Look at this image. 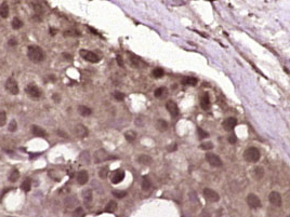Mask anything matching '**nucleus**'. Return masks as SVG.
<instances>
[{
  "instance_id": "nucleus-15",
  "label": "nucleus",
  "mask_w": 290,
  "mask_h": 217,
  "mask_svg": "<svg viewBox=\"0 0 290 217\" xmlns=\"http://www.w3.org/2000/svg\"><path fill=\"white\" fill-rule=\"evenodd\" d=\"M76 179H77V183L79 185H86L88 183L89 179V175L87 171H79L77 173V176H76Z\"/></svg>"
},
{
  "instance_id": "nucleus-44",
  "label": "nucleus",
  "mask_w": 290,
  "mask_h": 217,
  "mask_svg": "<svg viewBox=\"0 0 290 217\" xmlns=\"http://www.w3.org/2000/svg\"><path fill=\"white\" fill-rule=\"evenodd\" d=\"M116 59H117V63H118V65L120 66V67H123V57L121 56H117L116 57Z\"/></svg>"
},
{
  "instance_id": "nucleus-38",
  "label": "nucleus",
  "mask_w": 290,
  "mask_h": 217,
  "mask_svg": "<svg viewBox=\"0 0 290 217\" xmlns=\"http://www.w3.org/2000/svg\"><path fill=\"white\" fill-rule=\"evenodd\" d=\"M74 217H84V212L81 207L76 208V211L74 212Z\"/></svg>"
},
{
  "instance_id": "nucleus-28",
  "label": "nucleus",
  "mask_w": 290,
  "mask_h": 217,
  "mask_svg": "<svg viewBox=\"0 0 290 217\" xmlns=\"http://www.w3.org/2000/svg\"><path fill=\"white\" fill-rule=\"evenodd\" d=\"M152 75H153V77H154V78H156V79H159V78H162V77H163L165 73H163L162 68H160V67H157V68H155L154 70H153Z\"/></svg>"
},
{
  "instance_id": "nucleus-39",
  "label": "nucleus",
  "mask_w": 290,
  "mask_h": 217,
  "mask_svg": "<svg viewBox=\"0 0 290 217\" xmlns=\"http://www.w3.org/2000/svg\"><path fill=\"white\" fill-rule=\"evenodd\" d=\"M130 61H131V63H132V65L134 66V67H138V66H139V63H140V59H139L138 56H135V55L131 54V59H130Z\"/></svg>"
},
{
  "instance_id": "nucleus-52",
  "label": "nucleus",
  "mask_w": 290,
  "mask_h": 217,
  "mask_svg": "<svg viewBox=\"0 0 290 217\" xmlns=\"http://www.w3.org/2000/svg\"><path fill=\"white\" fill-rule=\"evenodd\" d=\"M289 217H290V216H289Z\"/></svg>"
},
{
  "instance_id": "nucleus-49",
  "label": "nucleus",
  "mask_w": 290,
  "mask_h": 217,
  "mask_svg": "<svg viewBox=\"0 0 290 217\" xmlns=\"http://www.w3.org/2000/svg\"><path fill=\"white\" fill-rule=\"evenodd\" d=\"M53 99L55 101V102H59V101H60V96L58 95V94H53Z\"/></svg>"
},
{
  "instance_id": "nucleus-21",
  "label": "nucleus",
  "mask_w": 290,
  "mask_h": 217,
  "mask_svg": "<svg viewBox=\"0 0 290 217\" xmlns=\"http://www.w3.org/2000/svg\"><path fill=\"white\" fill-rule=\"evenodd\" d=\"M78 112L82 117H88V116H90V114H92V110L89 108V107H87V106H84V105H80V106H78Z\"/></svg>"
},
{
  "instance_id": "nucleus-36",
  "label": "nucleus",
  "mask_w": 290,
  "mask_h": 217,
  "mask_svg": "<svg viewBox=\"0 0 290 217\" xmlns=\"http://www.w3.org/2000/svg\"><path fill=\"white\" fill-rule=\"evenodd\" d=\"M197 133H198V136H199V138H206V137H208V135L209 134L207 133L205 130H202V128H197Z\"/></svg>"
},
{
  "instance_id": "nucleus-42",
  "label": "nucleus",
  "mask_w": 290,
  "mask_h": 217,
  "mask_svg": "<svg viewBox=\"0 0 290 217\" xmlns=\"http://www.w3.org/2000/svg\"><path fill=\"white\" fill-rule=\"evenodd\" d=\"M8 45H10V47H14V45H17V41H16L15 38H11V39L8 41Z\"/></svg>"
},
{
  "instance_id": "nucleus-14",
  "label": "nucleus",
  "mask_w": 290,
  "mask_h": 217,
  "mask_svg": "<svg viewBox=\"0 0 290 217\" xmlns=\"http://www.w3.org/2000/svg\"><path fill=\"white\" fill-rule=\"evenodd\" d=\"M75 133L77 136L79 137L84 138V137H87L88 136V128L87 126H84V124H77L76 126H75Z\"/></svg>"
},
{
  "instance_id": "nucleus-31",
  "label": "nucleus",
  "mask_w": 290,
  "mask_h": 217,
  "mask_svg": "<svg viewBox=\"0 0 290 217\" xmlns=\"http://www.w3.org/2000/svg\"><path fill=\"white\" fill-rule=\"evenodd\" d=\"M108 173H109L108 166H103L102 168H100V171H98V176L102 179H105L108 176Z\"/></svg>"
},
{
  "instance_id": "nucleus-1",
  "label": "nucleus",
  "mask_w": 290,
  "mask_h": 217,
  "mask_svg": "<svg viewBox=\"0 0 290 217\" xmlns=\"http://www.w3.org/2000/svg\"><path fill=\"white\" fill-rule=\"evenodd\" d=\"M27 56L34 63H40L44 59V51L38 45H29L27 50Z\"/></svg>"
},
{
  "instance_id": "nucleus-6",
  "label": "nucleus",
  "mask_w": 290,
  "mask_h": 217,
  "mask_svg": "<svg viewBox=\"0 0 290 217\" xmlns=\"http://www.w3.org/2000/svg\"><path fill=\"white\" fill-rule=\"evenodd\" d=\"M202 193H204L205 199H207V200L210 201V202H218V201L220 200V196L218 194V192L214 191V190H212V189H210V188H205Z\"/></svg>"
},
{
  "instance_id": "nucleus-51",
  "label": "nucleus",
  "mask_w": 290,
  "mask_h": 217,
  "mask_svg": "<svg viewBox=\"0 0 290 217\" xmlns=\"http://www.w3.org/2000/svg\"><path fill=\"white\" fill-rule=\"evenodd\" d=\"M50 31H51V35H55V30L54 29H50Z\"/></svg>"
},
{
  "instance_id": "nucleus-41",
  "label": "nucleus",
  "mask_w": 290,
  "mask_h": 217,
  "mask_svg": "<svg viewBox=\"0 0 290 217\" xmlns=\"http://www.w3.org/2000/svg\"><path fill=\"white\" fill-rule=\"evenodd\" d=\"M16 128H17V123H16V121L15 120H12L9 124V131L10 132H15L16 131Z\"/></svg>"
},
{
  "instance_id": "nucleus-18",
  "label": "nucleus",
  "mask_w": 290,
  "mask_h": 217,
  "mask_svg": "<svg viewBox=\"0 0 290 217\" xmlns=\"http://www.w3.org/2000/svg\"><path fill=\"white\" fill-rule=\"evenodd\" d=\"M138 161L142 165H151L153 162V159L149 156H147V154H141L138 158Z\"/></svg>"
},
{
  "instance_id": "nucleus-3",
  "label": "nucleus",
  "mask_w": 290,
  "mask_h": 217,
  "mask_svg": "<svg viewBox=\"0 0 290 217\" xmlns=\"http://www.w3.org/2000/svg\"><path fill=\"white\" fill-rule=\"evenodd\" d=\"M111 159H116V158L109 156V154L106 152V150H104V149H98V150H96L93 154V160L95 163L104 162V161L111 160Z\"/></svg>"
},
{
  "instance_id": "nucleus-37",
  "label": "nucleus",
  "mask_w": 290,
  "mask_h": 217,
  "mask_svg": "<svg viewBox=\"0 0 290 217\" xmlns=\"http://www.w3.org/2000/svg\"><path fill=\"white\" fill-rule=\"evenodd\" d=\"M165 93H166V89L165 88H158V89H156L154 94H155L156 97H161L162 95H165Z\"/></svg>"
},
{
  "instance_id": "nucleus-16",
  "label": "nucleus",
  "mask_w": 290,
  "mask_h": 217,
  "mask_svg": "<svg viewBox=\"0 0 290 217\" xmlns=\"http://www.w3.org/2000/svg\"><path fill=\"white\" fill-rule=\"evenodd\" d=\"M31 133L34 134L35 136H38V137H46L47 136V132L38 125H33L31 126Z\"/></svg>"
},
{
  "instance_id": "nucleus-2",
  "label": "nucleus",
  "mask_w": 290,
  "mask_h": 217,
  "mask_svg": "<svg viewBox=\"0 0 290 217\" xmlns=\"http://www.w3.org/2000/svg\"><path fill=\"white\" fill-rule=\"evenodd\" d=\"M260 151H259V149L256 148V147H249L248 149L245 150V152H244V158L246 161L248 162H258L259 161V159H260Z\"/></svg>"
},
{
  "instance_id": "nucleus-22",
  "label": "nucleus",
  "mask_w": 290,
  "mask_h": 217,
  "mask_svg": "<svg viewBox=\"0 0 290 217\" xmlns=\"http://www.w3.org/2000/svg\"><path fill=\"white\" fill-rule=\"evenodd\" d=\"M197 78L195 77H185L184 79L182 80V83L184 85H196L197 84Z\"/></svg>"
},
{
  "instance_id": "nucleus-23",
  "label": "nucleus",
  "mask_w": 290,
  "mask_h": 217,
  "mask_svg": "<svg viewBox=\"0 0 290 217\" xmlns=\"http://www.w3.org/2000/svg\"><path fill=\"white\" fill-rule=\"evenodd\" d=\"M20 178V172L15 168V170H12L11 173L9 174V180H10L11 183H15L17 179Z\"/></svg>"
},
{
  "instance_id": "nucleus-26",
  "label": "nucleus",
  "mask_w": 290,
  "mask_h": 217,
  "mask_svg": "<svg viewBox=\"0 0 290 217\" xmlns=\"http://www.w3.org/2000/svg\"><path fill=\"white\" fill-rule=\"evenodd\" d=\"M116 210H117V203L115 202V201H109L107 203V205L105 206V212L114 213Z\"/></svg>"
},
{
  "instance_id": "nucleus-7",
  "label": "nucleus",
  "mask_w": 290,
  "mask_h": 217,
  "mask_svg": "<svg viewBox=\"0 0 290 217\" xmlns=\"http://www.w3.org/2000/svg\"><path fill=\"white\" fill-rule=\"evenodd\" d=\"M5 89L7 91H9L11 94H13V95H16V94H19V85H17V82L15 81V79L13 78H9V79L5 81Z\"/></svg>"
},
{
  "instance_id": "nucleus-43",
  "label": "nucleus",
  "mask_w": 290,
  "mask_h": 217,
  "mask_svg": "<svg viewBox=\"0 0 290 217\" xmlns=\"http://www.w3.org/2000/svg\"><path fill=\"white\" fill-rule=\"evenodd\" d=\"M228 142H230L231 144H235L237 142V137L235 136V135H232V136L228 137Z\"/></svg>"
},
{
  "instance_id": "nucleus-13",
  "label": "nucleus",
  "mask_w": 290,
  "mask_h": 217,
  "mask_svg": "<svg viewBox=\"0 0 290 217\" xmlns=\"http://www.w3.org/2000/svg\"><path fill=\"white\" fill-rule=\"evenodd\" d=\"M123 178H125V172L123 170H116L112 175V183L117 185L123 182Z\"/></svg>"
},
{
  "instance_id": "nucleus-35",
  "label": "nucleus",
  "mask_w": 290,
  "mask_h": 217,
  "mask_svg": "<svg viewBox=\"0 0 290 217\" xmlns=\"http://www.w3.org/2000/svg\"><path fill=\"white\" fill-rule=\"evenodd\" d=\"M200 148H202V150H211V149L213 148V144H212L211 142L202 143V145H200Z\"/></svg>"
},
{
  "instance_id": "nucleus-4",
  "label": "nucleus",
  "mask_w": 290,
  "mask_h": 217,
  "mask_svg": "<svg viewBox=\"0 0 290 217\" xmlns=\"http://www.w3.org/2000/svg\"><path fill=\"white\" fill-rule=\"evenodd\" d=\"M79 54L80 56L84 59L86 61H88L90 63H98L100 62V57H98V55L93 53V52H91V51H88V50H80V52H79Z\"/></svg>"
},
{
  "instance_id": "nucleus-27",
  "label": "nucleus",
  "mask_w": 290,
  "mask_h": 217,
  "mask_svg": "<svg viewBox=\"0 0 290 217\" xmlns=\"http://www.w3.org/2000/svg\"><path fill=\"white\" fill-rule=\"evenodd\" d=\"M92 197H93V194H92V190L91 189H87V190L84 191V201L86 203L91 202L92 201Z\"/></svg>"
},
{
  "instance_id": "nucleus-5",
  "label": "nucleus",
  "mask_w": 290,
  "mask_h": 217,
  "mask_svg": "<svg viewBox=\"0 0 290 217\" xmlns=\"http://www.w3.org/2000/svg\"><path fill=\"white\" fill-rule=\"evenodd\" d=\"M25 91H26L27 95L29 97H31V99H39L40 96H41V91H40V89L35 83L28 84L26 87Z\"/></svg>"
},
{
  "instance_id": "nucleus-40",
  "label": "nucleus",
  "mask_w": 290,
  "mask_h": 217,
  "mask_svg": "<svg viewBox=\"0 0 290 217\" xmlns=\"http://www.w3.org/2000/svg\"><path fill=\"white\" fill-rule=\"evenodd\" d=\"M114 97L117 99V101H119V102H121V101H123V99H125V94L121 93V92L116 91V92H114Z\"/></svg>"
},
{
  "instance_id": "nucleus-10",
  "label": "nucleus",
  "mask_w": 290,
  "mask_h": 217,
  "mask_svg": "<svg viewBox=\"0 0 290 217\" xmlns=\"http://www.w3.org/2000/svg\"><path fill=\"white\" fill-rule=\"evenodd\" d=\"M269 200H270L271 204L275 205V206H280L281 205V202H283V199H281V196L280 193H278L277 191H272L269 196Z\"/></svg>"
},
{
  "instance_id": "nucleus-34",
  "label": "nucleus",
  "mask_w": 290,
  "mask_h": 217,
  "mask_svg": "<svg viewBox=\"0 0 290 217\" xmlns=\"http://www.w3.org/2000/svg\"><path fill=\"white\" fill-rule=\"evenodd\" d=\"M127 191H117V190H114L113 191V196L116 198H118V199H123L127 196Z\"/></svg>"
},
{
  "instance_id": "nucleus-30",
  "label": "nucleus",
  "mask_w": 290,
  "mask_h": 217,
  "mask_svg": "<svg viewBox=\"0 0 290 217\" xmlns=\"http://www.w3.org/2000/svg\"><path fill=\"white\" fill-rule=\"evenodd\" d=\"M23 22L19 19V17H14L13 21H12V27H13V29H20L23 27Z\"/></svg>"
},
{
  "instance_id": "nucleus-17",
  "label": "nucleus",
  "mask_w": 290,
  "mask_h": 217,
  "mask_svg": "<svg viewBox=\"0 0 290 217\" xmlns=\"http://www.w3.org/2000/svg\"><path fill=\"white\" fill-rule=\"evenodd\" d=\"M200 106L205 110L210 107V99H209V95L207 93H204L200 96Z\"/></svg>"
},
{
  "instance_id": "nucleus-48",
  "label": "nucleus",
  "mask_w": 290,
  "mask_h": 217,
  "mask_svg": "<svg viewBox=\"0 0 290 217\" xmlns=\"http://www.w3.org/2000/svg\"><path fill=\"white\" fill-rule=\"evenodd\" d=\"M88 28H89V30H90V31H91V33H92V34H94V35H98V36H100V35H98V31H96V30H95V29H93V28H92V27H88Z\"/></svg>"
},
{
  "instance_id": "nucleus-12",
  "label": "nucleus",
  "mask_w": 290,
  "mask_h": 217,
  "mask_svg": "<svg viewBox=\"0 0 290 217\" xmlns=\"http://www.w3.org/2000/svg\"><path fill=\"white\" fill-rule=\"evenodd\" d=\"M166 108L169 111V114H171V117H177L179 116V108H177V105L173 101H168L167 104H166Z\"/></svg>"
},
{
  "instance_id": "nucleus-47",
  "label": "nucleus",
  "mask_w": 290,
  "mask_h": 217,
  "mask_svg": "<svg viewBox=\"0 0 290 217\" xmlns=\"http://www.w3.org/2000/svg\"><path fill=\"white\" fill-rule=\"evenodd\" d=\"M58 134H60V135H62V137H68V135L66 133H64V132H62V131H58Z\"/></svg>"
},
{
  "instance_id": "nucleus-46",
  "label": "nucleus",
  "mask_w": 290,
  "mask_h": 217,
  "mask_svg": "<svg viewBox=\"0 0 290 217\" xmlns=\"http://www.w3.org/2000/svg\"><path fill=\"white\" fill-rule=\"evenodd\" d=\"M62 55H63V57H65V59H68V61H70V59H73V57H72V55L68 54V53H63Z\"/></svg>"
},
{
  "instance_id": "nucleus-25",
  "label": "nucleus",
  "mask_w": 290,
  "mask_h": 217,
  "mask_svg": "<svg viewBox=\"0 0 290 217\" xmlns=\"http://www.w3.org/2000/svg\"><path fill=\"white\" fill-rule=\"evenodd\" d=\"M142 188L144 190H149L152 188V180L148 176H144L142 180Z\"/></svg>"
},
{
  "instance_id": "nucleus-45",
  "label": "nucleus",
  "mask_w": 290,
  "mask_h": 217,
  "mask_svg": "<svg viewBox=\"0 0 290 217\" xmlns=\"http://www.w3.org/2000/svg\"><path fill=\"white\" fill-rule=\"evenodd\" d=\"M177 148V145L174 143V144H172V145H170V146L168 147V150H169V151H174Z\"/></svg>"
},
{
  "instance_id": "nucleus-50",
  "label": "nucleus",
  "mask_w": 290,
  "mask_h": 217,
  "mask_svg": "<svg viewBox=\"0 0 290 217\" xmlns=\"http://www.w3.org/2000/svg\"><path fill=\"white\" fill-rule=\"evenodd\" d=\"M202 217H210V215H209L208 213H206V214H204V215H202Z\"/></svg>"
},
{
  "instance_id": "nucleus-8",
  "label": "nucleus",
  "mask_w": 290,
  "mask_h": 217,
  "mask_svg": "<svg viewBox=\"0 0 290 217\" xmlns=\"http://www.w3.org/2000/svg\"><path fill=\"white\" fill-rule=\"evenodd\" d=\"M206 160L207 162L209 163L210 165L214 166V168H219L222 165V160L216 154L214 153H206Z\"/></svg>"
},
{
  "instance_id": "nucleus-29",
  "label": "nucleus",
  "mask_w": 290,
  "mask_h": 217,
  "mask_svg": "<svg viewBox=\"0 0 290 217\" xmlns=\"http://www.w3.org/2000/svg\"><path fill=\"white\" fill-rule=\"evenodd\" d=\"M125 137L128 142H134L135 138H137V133L134 131H127L125 133Z\"/></svg>"
},
{
  "instance_id": "nucleus-33",
  "label": "nucleus",
  "mask_w": 290,
  "mask_h": 217,
  "mask_svg": "<svg viewBox=\"0 0 290 217\" xmlns=\"http://www.w3.org/2000/svg\"><path fill=\"white\" fill-rule=\"evenodd\" d=\"M7 122V114L5 110H0V126H3Z\"/></svg>"
},
{
  "instance_id": "nucleus-11",
  "label": "nucleus",
  "mask_w": 290,
  "mask_h": 217,
  "mask_svg": "<svg viewBox=\"0 0 290 217\" xmlns=\"http://www.w3.org/2000/svg\"><path fill=\"white\" fill-rule=\"evenodd\" d=\"M236 124H237V119L236 118H234V117H230V118H226L224 121H223V128L225 130V131H227V132H230V131H232L233 128L236 126Z\"/></svg>"
},
{
  "instance_id": "nucleus-19",
  "label": "nucleus",
  "mask_w": 290,
  "mask_h": 217,
  "mask_svg": "<svg viewBox=\"0 0 290 217\" xmlns=\"http://www.w3.org/2000/svg\"><path fill=\"white\" fill-rule=\"evenodd\" d=\"M0 16L2 19H7L9 16V5L7 2H2L0 5Z\"/></svg>"
},
{
  "instance_id": "nucleus-32",
  "label": "nucleus",
  "mask_w": 290,
  "mask_h": 217,
  "mask_svg": "<svg viewBox=\"0 0 290 217\" xmlns=\"http://www.w3.org/2000/svg\"><path fill=\"white\" fill-rule=\"evenodd\" d=\"M255 175H256V177L258 178V179H260V178L263 177V175H264L263 168H260V166H258V168H255Z\"/></svg>"
},
{
  "instance_id": "nucleus-20",
  "label": "nucleus",
  "mask_w": 290,
  "mask_h": 217,
  "mask_svg": "<svg viewBox=\"0 0 290 217\" xmlns=\"http://www.w3.org/2000/svg\"><path fill=\"white\" fill-rule=\"evenodd\" d=\"M156 128H157L159 132H165V131H167V128H168L167 121H165V120H162V119L157 120V121H156Z\"/></svg>"
},
{
  "instance_id": "nucleus-24",
  "label": "nucleus",
  "mask_w": 290,
  "mask_h": 217,
  "mask_svg": "<svg viewBox=\"0 0 290 217\" xmlns=\"http://www.w3.org/2000/svg\"><path fill=\"white\" fill-rule=\"evenodd\" d=\"M30 188H31V180H30L29 178H26L24 182L22 183L21 185V189L25 191V192H28L30 190Z\"/></svg>"
},
{
  "instance_id": "nucleus-9",
  "label": "nucleus",
  "mask_w": 290,
  "mask_h": 217,
  "mask_svg": "<svg viewBox=\"0 0 290 217\" xmlns=\"http://www.w3.org/2000/svg\"><path fill=\"white\" fill-rule=\"evenodd\" d=\"M247 203H248V205H249L251 208H258V207L261 206L260 199H259L258 196H256L255 193H249V194L247 196Z\"/></svg>"
}]
</instances>
